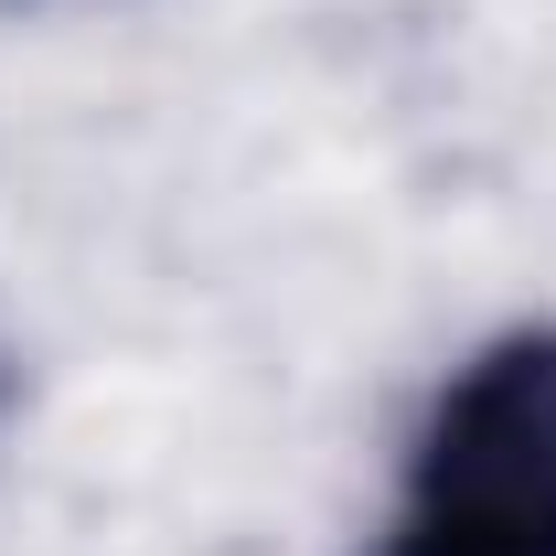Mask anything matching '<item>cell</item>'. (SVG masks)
Wrapping results in <instances>:
<instances>
[{
	"mask_svg": "<svg viewBox=\"0 0 556 556\" xmlns=\"http://www.w3.org/2000/svg\"><path fill=\"white\" fill-rule=\"evenodd\" d=\"M375 556H556V321L482 343L439 386Z\"/></svg>",
	"mask_w": 556,
	"mask_h": 556,
	"instance_id": "cell-1",
	"label": "cell"
}]
</instances>
